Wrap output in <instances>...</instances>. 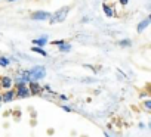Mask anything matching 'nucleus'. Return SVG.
<instances>
[{"mask_svg":"<svg viewBox=\"0 0 151 137\" xmlns=\"http://www.w3.org/2000/svg\"><path fill=\"white\" fill-rule=\"evenodd\" d=\"M68 12H70V8L68 6H62L61 9H58L53 15H50L49 21L50 24H58V22H64L65 18L68 16Z\"/></svg>","mask_w":151,"mask_h":137,"instance_id":"obj_1","label":"nucleus"},{"mask_svg":"<svg viewBox=\"0 0 151 137\" xmlns=\"http://www.w3.org/2000/svg\"><path fill=\"white\" fill-rule=\"evenodd\" d=\"M30 75H31V81H37V80H40V78H45V75H46L45 66H42V65L33 66L31 70H30Z\"/></svg>","mask_w":151,"mask_h":137,"instance_id":"obj_2","label":"nucleus"},{"mask_svg":"<svg viewBox=\"0 0 151 137\" xmlns=\"http://www.w3.org/2000/svg\"><path fill=\"white\" fill-rule=\"evenodd\" d=\"M52 13L46 12V11H36L31 13V19L33 21H49Z\"/></svg>","mask_w":151,"mask_h":137,"instance_id":"obj_3","label":"nucleus"},{"mask_svg":"<svg viewBox=\"0 0 151 137\" xmlns=\"http://www.w3.org/2000/svg\"><path fill=\"white\" fill-rule=\"evenodd\" d=\"M17 89H18V92H17V94H15V96H18V97H21V99H24V97H28V96H30V90H28V87L25 86V83L18 81Z\"/></svg>","mask_w":151,"mask_h":137,"instance_id":"obj_4","label":"nucleus"},{"mask_svg":"<svg viewBox=\"0 0 151 137\" xmlns=\"http://www.w3.org/2000/svg\"><path fill=\"white\" fill-rule=\"evenodd\" d=\"M150 22H151V16H147L145 19H142V21L138 24V33H142V31L150 25Z\"/></svg>","mask_w":151,"mask_h":137,"instance_id":"obj_5","label":"nucleus"},{"mask_svg":"<svg viewBox=\"0 0 151 137\" xmlns=\"http://www.w3.org/2000/svg\"><path fill=\"white\" fill-rule=\"evenodd\" d=\"M30 94H37V93H40V90H42V87L37 84V81H30Z\"/></svg>","mask_w":151,"mask_h":137,"instance_id":"obj_6","label":"nucleus"},{"mask_svg":"<svg viewBox=\"0 0 151 137\" xmlns=\"http://www.w3.org/2000/svg\"><path fill=\"white\" fill-rule=\"evenodd\" d=\"M102 11H104V13H105L108 18H113V16H114V11H113V8H111L108 3H102Z\"/></svg>","mask_w":151,"mask_h":137,"instance_id":"obj_7","label":"nucleus"},{"mask_svg":"<svg viewBox=\"0 0 151 137\" xmlns=\"http://www.w3.org/2000/svg\"><path fill=\"white\" fill-rule=\"evenodd\" d=\"M0 87L2 89H11L12 87V78H9V77H3L2 78V83H0Z\"/></svg>","mask_w":151,"mask_h":137,"instance_id":"obj_8","label":"nucleus"},{"mask_svg":"<svg viewBox=\"0 0 151 137\" xmlns=\"http://www.w3.org/2000/svg\"><path fill=\"white\" fill-rule=\"evenodd\" d=\"M18 81H22V83H30L31 81V75H30V71H22L21 72V77Z\"/></svg>","mask_w":151,"mask_h":137,"instance_id":"obj_9","label":"nucleus"},{"mask_svg":"<svg viewBox=\"0 0 151 137\" xmlns=\"http://www.w3.org/2000/svg\"><path fill=\"white\" fill-rule=\"evenodd\" d=\"M46 43H47V37H46V35H45V37H39V38L33 40V44H36V46H39V47H43Z\"/></svg>","mask_w":151,"mask_h":137,"instance_id":"obj_10","label":"nucleus"},{"mask_svg":"<svg viewBox=\"0 0 151 137\" xmlns=\"http://www.w3.org/2000/svg\"><path fill=\"white\" fill-rule=\"evenodd\" d=\"M71 50V44L70 43H62V44H59V52H62V53H68Z\"/></svg>","mask_w":151,"mask_h":137,"instance_id":"obj_11","label":"nucleus"},{"mask_svg":"<svg viewBox=\"0 0 151 137\" xmlns=\"http://www.w3.org/2000/svg\"><path fill=\"white\" fill-rule=\"evenodd\" d=\"M14 97H15V92H14V90H9V92L3 96V100H5V102H11V100H14Z\"/></svg>","mask_w":151,"mask_h":137,"instance_id":"obj_12","label":"nucleus"},{"mask_svg":"<svg viewBox=\"0 0 151 137\" xmlns=\"http://www.w3.org/2000/svg\"><path fill=\"white\" fill-rule=\"evenodd\" d=\"M33 52H36V53H39V55H42V56H47V52H45L42 47H39V46H34L33 47Z\"/></svg>","mask_w":151,"mask_h":137,"instance_id":"obj_13","label":"nucleus"},{"mask_svg":"<svg viewBox=\"0 0 151 137\" xmlns=\"http://www.w3.org/2000/svg\"><path fill=\"white\" fill-rule=\"evenodd\" d=\"M9 63H11V60H9L8 57H5V56L0 57V66H8Z\"/></svg>","mask_w":151,"mask_h":137,"instance_id":"obj_14","label":"nucleus"},{"mask_svg":"<svg viewBox=\"0 0 151 137\" xmlns=\"http://www.w3.org/2000/svg\"><path fill=\"white\" fill-rule=\"evenodd\" d=\"M132 44V41L130 40H127V38H124V40H120L119 41V46H122V47H126V46H130Z\"/></svg>","mask_w":151,"mask_h":137,"instance_id":"obj_15","label":"nucleus"},{"mask_svg":"<svg viewBox=\"0 0 151 137\" xmlns=\"http://www.w3.org/2000/svg\"><path fill=\"white\" fill-rule=\"evenodd\" d=\"M144 106H145L147 111H150V109H151V100H147V102L144 103Z\"/></svg>","mask_w":151,"mask_h":137,"instance_id":"obj_16","label":"nucleus"},{"mask_svg":"<svg viewBox=\"0 0 151 137\" xmlns=\"http://www.w3.org/2000/svg\"><path fill=\"white\" fill-rule=\"evenodd\" d=\"M62 43H64V40H55V41H52L53 46H59V44H62Z\"/></svg>","mask_w":151,"mask_h":137,"instance_id":"obj_17","label":"nucleus"},{"mask_svg":"<svg viewBox=\"0 0 151 137\" xmlns=\"http://www.w3.org/2000/svg\"><path fill=\"white\" fill-rule=\"evenodd\" d=\"M119 3H120L122 6H126V5L129 3V0H119Z\"/></svg>","mask_w":151,"mask_h":137,"instance_id":"obj_18","label":"nucleus"},{"mask_svg":"<svg viewBox=\"0 0 151 137\" xmlns=\"http://www.w3.org/2000/svg\"><path fill=\"white\" fill-rule=\"evenodd\" d=\"M104 137H110V134H107V133H105V134H104Z\"/></svg>","mask_w":151,"mask_h":137,"instance_id":"obj_19","label":"nucleus"},{"mask_svg":"<svg viewBox=\"0 0 151 137\" xmlns=\"http://www.w3.org/2000/svg\"><path fill=\"white\" fill-rule=\"evenodd\" d=\"M8 2H17V0H8Z\"/></svg>","mask_w":151,"mask_h":137,"instance_id":"obj_20","label":"nucleus"},{"mask_svg":"<svg viewBox=\"0 0 151 137\" xmlns=\"http://www.w3.org/2000/svg\"><path fill=\"white\" fill-rule=\"evenodd\" d=\"M0 100H2V97H0Z\"/></svg>","mask_w":151,"mask_h":137,"instance_id":"obj_21","label":"nucleus"}]
</instances>
